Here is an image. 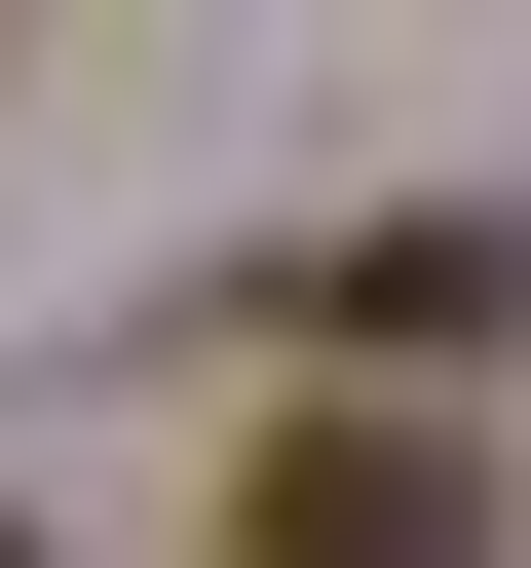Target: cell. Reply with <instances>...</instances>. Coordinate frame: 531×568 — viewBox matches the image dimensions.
Returning <instances> with one entry per match:
<instances>
[{
	"instance_id": "cell-2",
	"label": "cell",
	"mask_w": 531,
	"mask_h": 568,
	"mask_svg": "<svg viewBox=\"0 0 531 568\" xmlns=\"http://www.w3.org/2000/svg\"><path fill=\"white\" fill-rule=\"evenodd\" d=\"M304 342H380V379H455V342H531V227H493V190H418V227H342V265H304Z\"/></svg>"
},
{
	"instance_id": "cell-1",
	"label": "cell",
	"mask_w": 531,
	"mask_h": 568,
	"mask_svg": "<svg viewBox=\"0 0 531 568\" xmlns=\"http://www.w3.org/2000/svg\"><path fill=\"white\" fill-rule=\"evenodd\" d=\"M228 568H493V455H455L418 379H304L266 493H228Z\"/></svg>"
},
{
	"instance_id": "cell-3",
	"label": "cell",
	"mask_w": 531,
	"mask_h": 568,
	"mask_svg": "<svg viewBox=\"0 0 531 568\" xmlns=\"http://www.w3.org/2000/svg\"><path fill=\"white\" fill-rule=\"evenodd\" d=\"M0 568H39V530H0Z\"/></svg>"
}]
</instances>
